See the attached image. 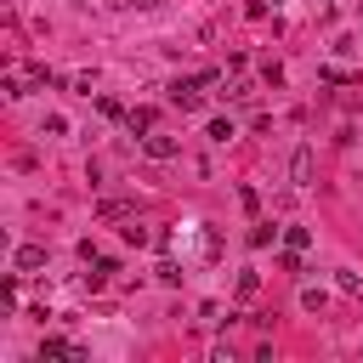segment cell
Returning <instances> with one entry per match:
<instances>
[{
	"instance_id": "6da1fadb",
	"label": "cell",
	"mask_w": 363,
	"mask_h": 363,
	"mask_svg": "<svg viewBox=\"0 0 363 363\" xmlns=\"http://www.w3.org/2000/svg\"><path fill=\"white\" fill-rule=\"evenodd\" d=\"M199 85H205V80H176V85H170V108H182V114H199V108H205Z\"/></svg>"
},
{
	"instance_id": "7a4b0ae2",
	"label": "cell",
	"mask_w": 363,
	"mask_h": 363,
	"mask_svg": "<svg viewBox=\"0 0 363 363\" xmlns=\"http://www.w3.org/2000/svg\"><path fill=\"white\" fill-rule=\"evenodd\" d=\"M45 357H74V363H85L91 352L74 346V341H63V335H45V341H40V363H45Z\"/></svg>"
},
{
	"instance_id": "3957f363",
	"label": "cell",
	"mask_w": 363,
	"mask_h": 363,
	"mask_svg": "<svg viewBox=\"0 0 363 363\" xmlns=\"http://www.w3.org/2000/svg\"><path fill=\"white\" fill-rule=\"evenodd\" d=\"M142 148H148V159H176V154H182V142H176V136H148Z\"/></svg>"
},
{
	"instance_id": "277c9868",
	"label": "cell",
	"mask_w": 363,
	"mask_h": 363,
	"mask_svg": "<svg viewBox=\"0 0 363 363\" xmlns=\"http://www.w3.org/2000/svg\"><path fill=\"white\" fill-rule=\"evenodd\" d=\"M290 182H295V188H306V182H312V154H306V148L290 159Z\"/></svg>"
},
{
	"instance_id": "5b68a950",
	"label": "cell",
	"mask_w": 363,
	"mask_h": 363,
	"mask_svg": "<svg viewBox=\"0 0 363 363\" xmlns=\"http://www.w3.org/2000/svg\"><path fill=\"white\" fill-rule=\"evenodd\" d=\"M34 267H45V244H23L17 250V272H34Z\"/></svg>"
},
{
	"instance_id": "8992f818",
	"label": "cell",
	"mask_w": 363,
	"mask_h": 363,
	"mask_svg": "<svg viewBox=\"0 0 363 363\" xmlns=\"http://www.w3.org/2000/svg\"><path fill=\"white\" fill-rule=\"evenodd\" d=\"M250 97H255L250 80H233V85H227V103H250Z\"/></svg>"
},
{
	"instance_id": "52a82bcc",
	"label": "cell",
	"mask_w": 363,
	"mask_h": 363,
	"mask_svg": "<svg viewBox=\"0 0 363 363\" xmlns=\"http://www.w3.org/2000/svg\"><path fill=\"white\" fill-rule=\"evenodd\" d=\"M284 244H290V250H306L312 233H306V227H284Z\"/></svg>"
},
{
	"instance_id": "ba28073f",
	"label": "cell",
	"mask_w": 363,
	"mask_h": 363,
	"mask_svg": "<svg viewBox=\"0 0 363 363\" xmlns=\"http://www.w3.org/2000/svg\"><path fill=\"white\" fill-rule=\"evenodd\" d=\"M301 306H306V312H324L329 295H324V290H301Z\"/></svg>"
},
{
	"instance_id": "9c48e42d",
	"label": "cell",
	"mask_w": 363,
	"mask_h": 363,
	"mask_svg": "<svg viewBox=\"0 0 363 363\" xmlns=\"http://www.w3.org/2000/svg\"><path fill=\"white\" fill-rule=\"evenodd\" d=\"M131 119V131H154V108H136V114H125Z\"/></svg>"
},
{
	"instance_id": "30bf717a",
	"label": "cell",
	"mask_w": 363,
	"mask_h": 363,
	"mask_svg": "<svg viewBox=\"0 0 363 363\" xmlns=\"http://www.w3.org/2000/svg\"><path fill=\"white\" fill-rule=\"evenodd\" d=\"M272 233H279V227H250V244H255V250H267V244H272Z\"/></svg>"
},
{
	"instance_id": "8fae6325",
	"label": "cell",
	"mask_w": 363,
	"mask_h": 363,
	"mask_svg": "<svg viewBox=\"0 0 363 363\" xmlns=\"http://www.w3.org/2000/svg\"><path fill=\"white\" fill-rule=\"evenodd\" d=\"M233 136V119H210V142H227Z\"/></svg>"
},
{
	"instance_id": "7c38bea8",
	"label": "cell",
	"mask_w": 363,
	"mask_h": 363,
	"mask_svg": "<svg viewBox=\"0 0 363 363\" xmlns=\"http://www.w3.org/2000/svg\"><path fill=\"white\" fill-rule=\"evenodd\" d=\"M255 290H261V279H255V272H239V295H244V301H250V295H255Z\"/></svg>"
},
{
	"instance_id": "4fadbf2b",
	"label": "cell",
	"mask_w": 363,
	"mask_h": 363,
	"mask_svg": "<svg viewBox=\"0 0 363 363\" xmlns=\"http://www.w3.org/2000/svg\"><path fill=\"white\" fill-rule=\"evenodd\" d=\"M341 290L346 295H363V279H357V272H341Z\"/></svg>"
},
{
	"instance_id": "5bb4252c",
	"label": "cell",
	"mask_w": 363,
	"mask_h": 363,
	"mask_svg": "<svg viewBox=\"0 0 363 363\" xmlns=\"http://www.w3.org/2000/svg\"><path fill=\"white\" fill-rule=\"evenodd\" d=\"M119 6H159V0H119Z\"/></svg>"
},
{
	"instance_id": "9a60e30c",
	"label": "cell",
	"mask_w": 363,
	"mask_h": 363,
	"mask_svg": "<svg viewBox=\"0 0 363 363\" xmlns=\"http://www.w3.org/2000/svg\"><path fill=\"white\" fill-rule=\"evenodd\" d=\"M357 12H363V0H357Z\"/></svg>"
}]
</instances>
